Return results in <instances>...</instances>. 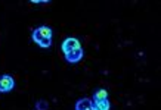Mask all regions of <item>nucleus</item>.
Wrapping results in <instances>:
<instances>
[{
	"label": "nucleus",
	"instance_id": "f257e3e1",
	"mask_svg": "<svg viewBox=\"0 0 161 110\" xmlns=\"http://www.w3.org/2000/svg\"><path fill=\"white\" fill-rule=\"evenodd\" d=\"M52 34H53L52 32V28L43 25V27H39V28H36L34 31H33L31 38H33V41H34L36 44H39L40 47L47 48V47H50V44H52Z\"/></svg>",
	"mask_w": 161,
	"mask_h": 110
},
{
	"label": "nucleus",
	"instance_id": "f03ea898",
	"mask_svg": "<svg viewBox=\"0 0 161 110\" xmlns=\"http://www.w3.org/2000/svg\"><path fill=\"white\" fill-rule=\"evenodd\" d=\"M15 88V79L10 75L0 77V92H9Z\"/></svg>",
	"mask_w": 161,
	"mask_h": 110
},
{
	"label": "nucleus",
	"instance_id": "7ed1b4c3",
	"mask_svg": "<svg viewBox=\"0 0 161 110\" xmlns=\"http://www.w3.org/2000/svg\"><path fill=\"white\" fill-rule=\"evenodd\" d=\"M80 47H81V46H80V41H78L77 38H74V37L65 38L62 46H61L64 53H68V52H71V50H75V48H80Z\"/></svg>",
	"mask_w": 161,
	"mask_h": 110
},
{
	"label": "nucleus",
	"instance_id": "20e7f679",
	"mask_svg": "<svg viewBox=\"0 0 161 110\" xmlns=\"http://www.w3.org/2000/svg\"><path fill=\"white\" fill-rule=\"evenodd\" d=\"M83 54H84L83 48L80 47V48H75V50H71V52L65 53V59H67L68 63H77L83 59Z\"/></svg>",
	"mask_w": 161,
	"mask_h": 110
},
{
	"label": "nucleus",
	"instance_id": "39448f33",
	"mask_svg": "<svg viewBox=\"0 0 161 110\" xmlns=\"http://www.w3.org/2000/svg\"><path fill=\"white\" fill-rule=\"evenodd\" d=\"M75 110H93L92 98H80L75 103Z\"/></svg>",
	"mask_w": 161,
	"mask_h": 110
},
{
	"label": "nucleus",
	"instance_id": "423d86ee",
	"mask_svg": "<svg viewBox=\"0 0 161 110\" xmlns=\"http://www.w3.org/2000/svg\"><path fill=\"white\" fill-rule=\"evenodd\" d=\"M92 101H93V110H109V107H111L108 98H105V100H92Z\"/></svg>",
	"mask_w": 161,
	"mask_h": 110
},
{
	"label": "nucleus",
	"instance_id": "0eeeda50",
	"mask_svg": "<svg viewBox=\"0 0 161 110\" xmlns=\"http://www.w3.org/2000/svg\"><path fill=\"white\" fill-rule=\"evenodd\" d=\"M108 98V91L107 90H96L95 91V94H93V98L92 100H105Z\"/></svg>",
	"mask_w": 161,
	"mask_h": 110
},
{
	"label": "nucleus",
	"instance_id": "6e6552de",
	"mask_svg": "<svg viewBox=\"0 0 161 110\" xmlns=\"http://www.w3.org/2000/svg\"><path fill=\"white\" fill-rule=\"evenodd\" d=\"M49 109V104H47V101L44 100H39L36 103V110H47Z\"/></svg>",
	"mask_w": 161,
	"mask_h": 110
}]
</instances>
